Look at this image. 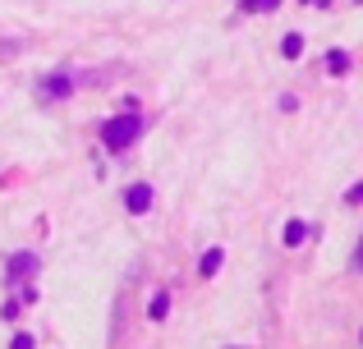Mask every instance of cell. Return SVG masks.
<instances>
[{
  "label": "cell",
  "mask_w": 363,
  "mask_h": 349,
  "mask_svg": "<svg viewBox=\"0 0 363 349\" xmlns=\"http://www.w3.org/2000/svg\"><path fill=\"white\" fill-rule=\"evenodd\" d=\"M166 313H170V294H166V290H157V294H152V308H147V317H152V322H161Z\"/></svg>",
  "instance_id": "cell-6"
},
{
  "label": "cell",
  "mask_w": 363,
  "mask_h": 349,
  "mask_svg": "<svg viewBox=\"0 0 363 349\" xmlns=\"http://www.w3.org/2000/svg\"><path fill=\"white\" fill-rule=\"evenodd\" d=\"M281 51H285V60H299V55H303V37H299V33H290V37L281 42Z\"/></svg>",
  "instance_id": "cell-8"
},
{
  "label": "cell",
  "mask_w": 363,
  "mask_h": 349,
  "mask_svg": "<svg viewBox=\"0 0 363 349\" xmlns=\"http://www.w3.org/2000/svg\"><path fill=\"white\" fill-rule=\"evenodd\" d=\"M345 202H363V184H354V188H350V193H345Z\"/></svg>",
  "instance_id": "cell-12"
},
{
  "label": "cell",
  "mask_w": 363,
  "mask_h": 349,
  "mask_svg": "<svg viewBox=\"0 0 363 349\" xmlns=\"http://www.w3.org/2000/svg\"><path fill=\"white\" fill-rule=\"evenodd\" d=\"M354 267H363V248H359V253H354Z\"/></svg>",
  "instance_id": "cell-13"
},
{
  "label": "cell",
  "mask_w": 363,
  "mask_h": 349,
  "mask_svg": "<svg viewBox=\"0 0 363 349\" xmlns=\"http://www.w3.org/2000/svg\"><path fill=\"white\" fill-rule=\"evenodd\" d=\"M69 92H74L69 79H60V74H55V79H46V97H69Z\"/></svg>",
  "instance_id": "cell-7"
},
{
  "label": "cell",
  "mask_w": 363,
  "mask_h": 349,
  "mask_svg": "<svg viewBox=\"0 0 363 349\" xmlns=\"http://www.w3.org/2000/svg\"><path fill=\"white\" fill-rule=\"evenodd\" d=\"M281 239H285V248H294V244L308 239V225H303V221H285V234H281Z\"/></svg>",
  "instance_id": "cell-4"
},
{
  "label": "cell",
  "mask_w": 363,
  "mask_h": 349,
  "mask_svg": "<svg viewBox=\"0 0 363 349\" xmlns=\"http://www.w3.org/2000/svg\"><path fill=\"white\" fill-rule=\"evenodd\" d=\"M281 0H244V14H272Z\"/></svg>",
  "instance_id": "cell-9"
},
{
  "label": "cell",
  "mask_w": 363,
  "mask_h": 349,
  "mask_svg": "<svg viewBox=\"0 0 363 349\" xmlns=\"http://www.w3.org/2000/svg\"><path fill=\"white\" fill-rule=\"evenodd\" d=\"M37 341H33V336H14V341H9V349H33Z\"/></svg>",
  "instance_id": "cell-11"
},
{
  "label": "cell",
  "mask_w": 363,
  "mask_h": 349,
  "mask_svg": "<svg viewBox=\"0 0 363 349\" xmlns=\"http://www.w3.org/2000/svg\"><path fill=\"white\" fill-rule=\"evenodd\" d=\"M221 262H225V253H221V248H207V253H203V262H198V271H203V276H216V267H221Z\"/></svg>",
  "instance_id": "cell-5"
},
{
  "label": "cell",
  "mask_w": 363,
  "mask_h": 349,
  "mask_svg": "<svg viewBox=\"0 0 363 349\" xmlns=\"http://www.w3.org/2000/svg\"><path fill=\"white\" fill-rule=\"evenodd\" d=\"M138 134H143L138 115H116V120H106V125H101V143H106L111 152H124V147H129Z\"/></svg>",
  "instance_id": "cell-1"
},
{
  "label": "cell",
  "mask_w": 363,
  "mask_h": 349,
  "mask_svg": "<svg viewBox=\"0 0 363 349\" xmlns=\"http://www.w3.org/2000/svg\"><path fill=\"white\" fill-rule=\"evenodd\" d=\"M33 271H37L33 253H14V258H9V280H23V276H33Z\"/></svg>",
  "instance_id": "cell-3"
},
{
  "label": "cell",
  "mask_w": 363,
  "mask_h": 349,
  "mask_svg": "<svg viewBox=\"0 0 363 349\" xmlns=\"http://www.w3.org/2000/svg\"><path fill=\"white\" fill-rule=\"evenodd\" d=\"M124 207H129L133 216H138V212H147V207H152V188H147V184H133L129 193H124Z\"/></svg>",
  "instance_id": "cell-2"
},
{
  "label": "cell",
  "mask_w": 363,
  "mask_h": 349,
  "mask_svg": "<svg viewBox=\"0 0 363 349\" xmlns=\"http://www.w3.org/2000/svg\"><path fill=\"white\" fill-rule=\"evenodd\" d=\"M327 69H331V74H345V69H350V55H345V51H331V55H327Z\"/></svg>",
  "instance_id": "cell-10"
}]
</instances>
